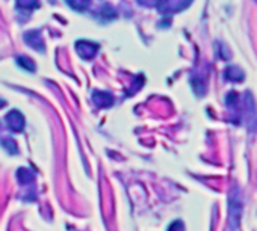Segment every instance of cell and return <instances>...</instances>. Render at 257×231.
Instances as JSON below:
<instances>
[{
  "instance_id": "1",
  "label": "cell",
  "mask_w": 257,
  "mask_h": 231,
  "mask_svg": "<svg viewBox=\"0 0 257 231\" xmlns=\"http://www.w3.org/2000/svg\"><path fill=\"white\" fill-rule=\"evenodd\" d=\"M240 214H242V195L239 189L233 188L228 195V225L231 231H234L239 226Z\"/></svg>"
},
{
  "instance_id": "2",
  "label": "cell",
  "mask_w": 257,
  "mask_h": 231,
  "mask_svg": "<svg viewBox=\"0 0 257 231\" xmlns=\"http://www.w3.org/2000/svg\"><path fill=\"white\" fill-rule=\"evenodd\" d=\"M192 4V0H159L156 8L163 16H171L174 12L186 10Z\"/></svg>"
},
{
  "instance_id": "3",
  "label": "cell",
  "mask_w": 257,
  "mask_h": 231,
  "mask_svg": "<svg viewBox=\"0 0 257 231\" xmlns=\"http://www.w3.org/2000/svg\"><path fill=\"white\" fill-rule=\"evenodd\" d=\"M76 50H77L80 58H83V59H93L96 56V53L99 52V44L91 42V41L80 40V41L76 42Z\"/></svg>"
},
{
  "instance_id": "4",
  "label": "cell",
  "mask_w": 257,
  "mask_h": 231,
  "mask_svg": "<svg viewBox=\"0 0 257 231\" xmlns=\"http://www.w3.org/2000/svg\"><path fill=\"white\" fill-rule=\"evenodd\" d=\"M7 122H8L10 128L13 132H17V133H20L25 128V118L19 110H11L7 115Z\"/></svg>"
},
{
  "instance_id": "5",
  "label": "cell",
  "mask_w": 257,
  "mask_h": 231,
  "mask_svg": "<svg viewBox=\"0 0 257 231\" xmlns=\"http://www.w3.org/2000/svg\"><path fill=\"white\" fill-rule=\"evenodd\" d=\"M40 6L38 0H16V10L19 16H25L28 18V16L37 10Z\"/></svg>"
},
{
  "instance_id": "6",
  "label": "cell",
  "mask_w": 257,
  "mask_h": 231,
  "mask_svg": "<svg viewBox=\"0 0 257 231\" xmlns=\"http://www.w3.org/2000/svg\"><path fill=\"white\" fill-rule=\"evenodd\" d=\"M25 41H26L34 50H37V52H40V53H44V50H46L44 41H43V38H41V35H40L38 30H31V32H28V34L25 35Z\"/></svg>"
},
{
  "instance_id": "7",
  "label": "cell",
  "mask_w": 257,
  "mask_h": 231,
  "mask_svg": "<svg viewBox=\"0 0 257 231\" xmlns=\"http://www.w3.org/2000/svg\"><path fill=\"white\" fill-rule=\"evenodd\" d=\"M224 77H225V80L228 82H233V84H237V82H242L243 80V71L237 66H228L224 72Z\"/></svg>"
},
{
  "instance_id": "8",
  "label": "cell",
  "mask_w": 257,
  "mask_h": 231,
  "mask_svg": "<svg viewBox=\"0 0 257 231\" xmlns=\"http://www.w3.org/2000/svg\"><path fill=\"white\" fill-rule=\"evenodd\" d=\"M93 98L96 102V104H99L100 108H109L114 103V97L108 92H102V91H94Z\"/></svg>"
},
{
  "instance_id": "9",
  "label": "cell",
  "mask_w": 257,
  "mask_h": 231,
  "mask_svg": "<svg viewBox=\"0 0 257 231\" xmlns=\"http://www.w3.org/2000/svg\"><path fill=\"white\" fill-rule=\"evenodd\" d=\"M96 17L100 18L102 22H109V20H114V18L117 17V12H115V10H112L109 5H105V8L100 10V11L96 14Z\"/></svg>"
},
{
  "instance_id": "10",
  "label": "cell",
  "mask_w": 257,
  "mask_h": 231,
  "mask_svg": "<svg viewBox=\"0 0 257 231\" xmlns=\"http://www.w3.org/2000/svg\"><path fill=\"white\" fill-rule=\"evenodd\" d=\"M67 4H68L73 10H76V11H79V12H83V11H87V10H88V6H90V0H67Z\"/></svg>"
},
{
  "instance_id": "11",
  "label": "cell",
  "mask_w": 257,
  "mask_h": 231,
  "mask_svg": "<svg viewBox=\"0 0 257 231\" xmlns=\"http://www.w3.org/2000/svg\"><path fill=\"white\" fill-rule=\"evenodd\" d=\"M17 64H19L20 66L26 68V70H28V71H31V72H34V71H35V62H34L31 58L20 56V58H17Z\"/></svg>"
},
{
  "instance_id": "12",
  "label": "cell",
  "mask_w": 257,
  "mask_h": 231,
  "mask_svg": "<svg viewBox=\"0 0 257 231\" xmlns=\"http://www.w3.org/2000/svg\"><path fill=\"white\" fill-rule=\"evenodd\" d=\"M2 145L11 152V154H14V152H17V146H16V144H14V140H11V139H7L5 142H2Z\"/></svg>"
},
{
  "instance_id": "13",
  "label": "cell",
  "mask_w": 257,
  "mask_h": 231,
  "mask_svg": "<svg viewBox=\"0 0 257 231\" xmlns=\"http://www.w3.org/2000/svg\"><path fill=\"white\" fill-rule=\"evenodd\" d=\"M168 231H185V226H183V224L180 220H176V222H173L169 225Z\"/></svg>"
},
{
  "instance_id": "14",
  "label": "cell",
  "mask_w": 257,
  "mask_h": 231,
  "mask_svg": "<svg viewBox=\"0 0 257 231\" xmlns=\"http://www.w3.org/2000/svg\"><path fill=\"white\" fill-rule=\"evenodd\" d=\"M159 0H138V4L142 5V6H147V8H151V6H156Z\"/></svg>"
},
{
  "instance_id": "15",
  "label": "cell",
  "mask_w": 257,
  "mask_h": 231,
  "mask_svg": "<svg viewBox=\"0 0 257 231\" xmlns=\"http://www.w3.org/2000/svg\"><path fill=\"white\" fill-rule=\"evenodd\" d=\"M4 106H5V100L0 98V108H4Z\"/></svg>"
}]
</instances>
